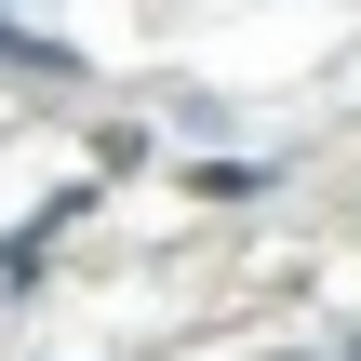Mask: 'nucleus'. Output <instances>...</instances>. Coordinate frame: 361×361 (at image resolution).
<instances>
[{"label": "nucleus", "instance_id": "1", "mask_svg": "<svg viewBox=\"0 0 361 361\" xmlns=\"http://www.w3.org/2000/svg\"><path fill=\"white\" fill-rule=\"evenodd\" d=\"M80 214H94V188H54V201H40V214H27V228H13V241H0V281H13V295H27V281H40V255H54V241H67V228H80Z\"/></svg>", "mask_w": 361, "mask_h": 361}, {"label": "nucleus", "instance_id": "2", "mask_svg": "<svg viewBox=\"0 0 361 361\" xmlns=\"http://www.w3.org/2000/svg\"><path fill=\"white\" fill-rule=\"evenodd\" d=\"M0 67H13V80H40V94H67V80H80V54H67V40H40V27H13V0H0Z\"/></svg>", "mask_w": 361, "mask_h": 361}, {"label": "nucleus", "instance_id": "3", "mask_svg": "<svg viewBox=\"0 0 361 361\" xmlns=\"http://www.w3.org/2000/svg\"><path fill=\"white\" fill-rule=\"evenodd\" d=\"M188 188H201V201H255V188H268V161H201Z\"/></svg>", "mask_w": 361, "mask_h": 361}]
</instances>
